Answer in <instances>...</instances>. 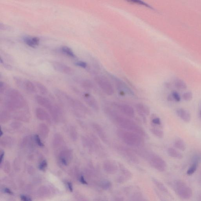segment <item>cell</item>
Instances as JSON below:
<instances>
[{"label":"cell","instance_id":"obj_1","mask_svg":"<svg viewBox=\"0 0 201 201\" xmlns=\"http://www.w3.org/2000/svg\"><path fill=\"white\" fill-rule=\"evenodd\" d=\"M104 112L108 118L120 129L134 132L142 137L146 136V134L144 129L131 119L118 114L109 107L105 108Z\"/></svg>","mask_w":201,"mask_h":201},{"label":"cell","instance_id":"obj_2","mask_svg":"<svg viewBox=\"0 0 201 201\" xmlns=\"http://www.w3.org/2000/svg\"><path fill=\"white\" fill-rule=\"evenodd\" d=\"M4 104L10 110H14L25 107L27 104L25 99L17 90L10 89L6 94Z\"/></svg>","mask_w":201,"mask_h":201},{"label":"cell","instance_id":"obj_3","mask_svg":"<svg viewBox=\"0 0 201 201\" xmlns=\"http://www.w3.org/2000/svg\"><path fill=\"white\" fill-rule=\"evenodd\" d=\"M116 134L118 137L128 146L138 147L144 144L143 137L134 132L119 129L117 130Z\"/></svg>","mask_w":201,"mask_h":201},{"label":"cell","instance_id":"obj_4","mask_svg":"<svg viewBox=\"0 0 201 201\" xmlns=\"http://www.w3.org/2000/svg\"><path fill=\"white\" fill-rule=\"evenodd\" d=\"M172 186L175 192L181 199L188 200L192 197V189L183 181H175L172 184Z\"/></svg>","mask_w":201,"mask_h":201},{"label":"cell","instance_id":"obj_5","mask_svg":"<svg viewBox=\"0 0 201 201\" xmlns=\"http://www.w3.org/2000/svg\"><path fill=\"white\" fill-rule=\"evenodd\" d=\"M94 81L101 89L108 96H112L114 93V88L110 81L103 76L94 77Z\"/></svg>","mask_w":201,"mask_h":201},{"label":"cell","instance_id":"obj_6","mask_svg":"<svg viewBox=\"0 0 201 201\" xmlns=\"http://www.w3.org/2000/svg\"><path fill=\"white\" fill-rule=\"evenodd\" d=\"M115 147L118 153L127 160L135 163L139 162L138 159L134 152L129 148L119 144H115Z\"/></svg>","mask_w":201,"mask_h":201},{"label":"cell","instance_id":"obj_7","mask_svg":"<svg viewBox=\"0 0 201 201\" xmlns=\"http://www.w3.org/2000/svg\"><path fill=\"white\" fill-rule=\"evenodd\" d=\"M149 162L150 166L160 172H164L167 165L165 160L156 154H152L149 156Z\"/></svg>","mask_w":201,"mask_h":201},{"label":"cell","instance_id":"obj_8","mask_svg":"<svg viewBox=\"0 0 201 201\" xmlns=\"http://www.w3.org/2000/svg\"><path fill=\"white\" fill-rule=\"evenodd\" d=\"M118 165L121 174L117 177L116 182L119 183H125L131 179L133 177V174L123 164L119 163Z\"/></svg>","mask_w":201,"mask_h":201},{"label":"cell","instance_id":"obj_9","mask_svg":"<svg viewBox=\"0 0 201 201\" xmlns=\"http://www.w3.org/2000/svg\"><path fill=\"white\" fill-rule=\"evenodd\" d=\"M113 106L121 114L129 118L135 116V113L133 107L128 105L114 103Z\"/></svg>","mask_w":201,"mask_h":201},{"label":"cell","instance_id":"obj_10","mask_svg":"<svg viewBox=\"0 0 201 201\" xmlns=\"http://www.w3.org/2000/svg\"><path fill=\"white\" fill-rule=\"evenodd\" d=\"M103 169L106 173L108 174H116L119 169V165L114 160H107L103 163Z\"/></svg>","mask_w":201,"mask_h":201},{"label":"cell","instance_id":"obj_11","mask_svg":"<svg viewBox=\"0 0 201 201\" xmlns=\"http://www.w3.org/2000/svg\"><path fill=\"white\" fill-rule=\"evenodd\" d=\"M110 77L113 80L116 87L121 92H123L124 94L129 95H134V93L131 89L120 79L115 77V76H113V75H111Z\"/></svg>","mask_w":201,"mask_h":201},{"label":"cell","instance_id":"obj_12","mask_svg":"<svg viewBox=\"0 0 201 201\" xmlns=\"http://www.w3.org/2000/svg\"><path fill=\"white\" fill-rule=\"evenodd\" d=\"M81 96L84 101L89 107L96 111L99 110V106L96 98L92 95L88 93H81Z\"/></svg>","mask_w":201,"mask_h":201},{"label":"cell","instance_id":"obj_13","mask_svg":"<svg viewBox=\"0 0 201 201\" xmlns=\"http://www.w3.org/2000/svg\"><path fill=\"white\" fill-rule=\"evenodd\" d=\"M53 68L56 71L65 74H72L73 70L69 66L57 61H54L52 63Z\"/></svg>","mask_w":201,"mask_h":201},{"label":"cell","instance_id":"obj_14","mask_svg":"<svg viewBox=\"0 0 201 201\" xmlns=\"http://www.w3.org/2000/svg\"><path fill=\"white\" fill-rule=\"evenodd\" d=\"M92 127L100 139L105 144H108L109 143L108 137L103 127L97 123H93Z\"/></svg>","mask_w":201,"mask_h":201},{"label":"cell","instance_id":"obj_15","mask_svg":"<svg viewBox=\"0 0 201 201\" xmlns=\"http://www.w3.org/2000/svg\"><path fill=\"white\" fill-rule=\"evenodd\" d=\"M35 99L38 104L49 110L50 111L55 106L50 100L44 96L37 95L35 96Z\"/></svg>","mask_w":201,"mask_h":201},{"label":"cell","instance_id":"obj_16","mask_svg":"<svg viewBox=\"0 0 201 201\" xmlns=\"http://www.w3.org/2000/svg\"><path fill=\"white\" fill-rule=\"evenodd\" d=\"M176 114L182 120L186 123L189 122L191 120V115L188 110L183 108H178L176 111Z\"/></svg>","mask_w":201,"mask_h":201},{"label":"cell","instance_id":"obj_17","mask_svg":"<svg viewBox=\"0 0 201 201\" xmlns=\"http://www.w3.org/2000/svg\"><path fill=\"white\" fill-rule=\"evenodd\" d=\"M135 108L138 114L144 118H145V116H149L150 114L149 107L143 103L137 104L135 105Z\"/></svg>","mask_w":201,"mask_h":201},{"label":"cell","instance_id":"obj_18","mask_svg":"<svg viewBox=\"0 0 201 201\" xmlns=\"http://www.w3.org/2000/svg\"><path fill=\"white\" fill-rule=\"evenodd\" d=\"M24 41L28 46L35 48L39 46L40 39L38 37H27L24 38Z\"/></svg>","mask_w":201,"mask_h":201},{"label":"cell","instance_id":"obj_19","mask_svg":"<svg viewBox=\"0 0 201 201\" xmlns=\"http://www.w3.org/2000/svg\"><path fill=\"white\" fill-rule=\"evenodd\" d=\"M23 88L27 92L31 94L36 93L38 90L35 83L29 80H24Z\"/></svg>","mask_w":201,"mask_h":201},{"label":"cell","instance_id":"obj_20","mask_svg":"<svg viewBox=\"0 0 201 201\" xmlns=\"http://www.w3.org/2000/svg\"><path fill=\"white\" fill-rule=\"evenodd\" d=\"M153 183L155 185L156 187L161 192L163 193L168 194L169 191L167 188L165 186L163 183L158 180L157 179L155 178H152Z\"/></svg>","mask_w":201,"mask_h":201},{"label":"cell","instance_id":"obj_21","mask_svg":"<svg viewBox=\"0 0 201 201\" xmlns=\"http://www.w3.org/2000/svg\"><path fill=\"white\" fill-rule=\"evenodd\" d=\"M167 153L170 157L175 159H182L183 158V155L181 152L172 148L168 149Z\"/></svg>","mask_w":201,"mask_h":201},{"label":"cell","instance_id":"obj_22","mask_svg":"<svg viewBox=\"0 0 201 201\" xmlns=\"http://www.w3.org/2000/svg\"><path fill=\"white\" fill-rule=\"evenodd\" d=\"M34 83L37 87V89L43 96H46L49 93L48 89L43 83L39 81H35Z\"/></svg>","mask_w":201,"mask_h":201},{"label":"cell","instance_id":"obj_23","mask_svg":"<svg viewBox=\"0 0 201 201\" xmlns=\"http://www.w3.org/2000/svg\"><path fill=\"white\" fill-rule=\"evenodd\" d=\"M61 50L63 54L66 55V56H68V57L71 58H75V57H76V55H75L74 52L68 47L66 46L62 47Z\"/></svg>","mask_w":201,"mask_h":201},{"label":"cell","instance_id":"obj_24","mask_svg":"<svg viewBox=\"0 0 201 201\" xmlns=\"http://www.w3.org/2000/svg\"><path fill=\"white\" fill-rule=\"evenodd\" d=\"M175 87L180 90H186L187 88V86L186 82L181 79L176 78L174 81Z\"/></svg>","mask_w":201,"mask_h":201},{"label":"cell","instance_id":"obj_25","mask_svg":"<svg viewBox=\"0 0 201 201\" xmlns=\"http://www.w3.org/2000/svg\"><path fill=\"white\" fill-rule=\"evenodd\" d=\"M150 130L153 135L160 138H163L164 135L163 131L157 127H155L151 128Z\"/></svg>","mask_w":201,"mask_h":201},{"label":"cell","instance_id":"obj_26","mask_svg":"<svg viewBox=\"0 0 201 201\" xmlns=\"http://www.w3.org/2000/svg\"><path fill=\"white\" fill-rule=\"evenodd\" d=\"M174 146L179 150L184 151L186 149V145L183 140L181 139H176L175 141Z\"/></svg>","mask_w":201,"mask_h":201},{"label":"cell","instance_id":"obj_27","mask_svg":"<svg viewBox=\"0 0 201 201\" xmlns=\"http://www.w3.org/2000/svg\"><path fill=\"white\" fill-rule=\"evenodd\" d=\"M81 86L85 89L91 90L93 88L94 85L92 81L90 80H82L81 82Z\"/></svg>","mask_w":201,"mask_h":201},{"label":"cell","instance_id":"obj_28","mask_svg":"<svg viewBox=\"0 0 201 201\" xmlns=\"http://www.w3.org/2000/svg\"><path fill=\"white\" fill-rule=\"evenodd\" d=\"M99 185L102 189L107 190L111 187L112 183L108 180H103L99 182Z\"/></svg>","mask_w":201,"mask_h":201},{"label":"cell","instance_id":"obj_29","mask_svg":"<svg viewBox=\"0 0 201 201\" xmlns=\"http://www.w3.org/2000/svg\"><path fill=\"white\" fill-rule=\"evenodd\" d=\"M36 113L38 118H40V119H46L48 118L49 116L47 113L43 109V108H37L36 110Z\"/></svg>","mask_w":201,"mask_h":201},{"label":"cell","instance_id":"obj_30","mask_svg":"<svg viewBox=\"0 0 201 201\" xmlns=\"http://www.w3.org/2000/svg\"><path fill=\"white\" fill-rule=\"evenodd\" d=\"M13 80L16 85L18 87L23 88L24 80L18 77H13Z\"/></svg>","mask_w":201,"mask_h":201},{"label":"cell","instance_id":"obj_31","mask_svg":"<svg viewBox=\"0 0 201 201\" xmlns=\"http://www.w3.org/2000/svg\"><path fill=\"white\" fill-rule=\"evenodd\" d=\"M125 1H128V2H130V3L141 5L145 6V7H148L150 9H152V8H151V7H150L149 4H147L141 0H125Z\"/></svg>","mask_w":201,"mask_h":201},{"label":"cell","instance_id":"obj_32","mask_svg":"<svg viewBox=\"0 0 201 201\" xmlns=\"http://www.w3.org/2000/svg\"><path fill=\"white\" fill-rule=\"evenodd\" d=\"M198 164L196 163H192L191 166L189 168L187 171V174L188 175H191L194 174V172L197 171V168H198Z\"/></svg>","mask_w":201,"mask_h":201},{"label":"cell","instance_id":"obj_33","mask_svg":"<svg viewBox=\"0 0 201 201\" xmlns=\"http://www.w3.org/2000/svg\"><path fill=\"white\" fill-rule=\"evenodd\" d=\"M184 100L186 101H190L191 100L193 97V95L191 92L188 91L185 92L182 96Z\"/></svg>","mask_w":201,"mask_h":201},{"label":"cell","instance_id":"obj_34","mask_svg":"<svg viewBox=\"0 0 201 201\" xmlns=\"http://www.w3.org/2000/svg\"><path fill=\"white\" fill-rule=\"evenodd\" d=\"M192 163L199 164L201 161V156L199 154H196L194 155L192 158Z\"/></svg>","mask_w":201,"mask_h":201},{"label":"cell","instance_id":"obj_35","mask_svg":"<svg viewBox=\"0 0 201 201\" xmlns=\"http://www.w3.org/2000/svg\"><path fill=\"white\" fill-rule=\"evenodd\" d=\"M171 94L172 96V97H173L174 101L177 102H180V96L178 92H176V91H173L171 92Z\"/></svg>","mask_w":201,"mask_h":201},{"label":"cell","instance_id":"obj_36","mask_svg":"<svg viewBox=\"0 0 201 201\" xmlns=\"http://www.w3.org/2000/svg\"><path fill=\"white\" fill-rule=\"evenodd\" d=\"M152 122L154 125L156 126H160L161 124V119L158 117H156L153 118L152 120Z\"/></svg>","mask_w":201,"mask_h":201},{"label":"cell","instance_id":"obj_37","mask_svg":"<svg viewBox=\"0 0 201 201\" xmlns=\"http://www.w3.org/2000/svg\"><path fill=\"white\" fill-rule=\"evenodd\" d=\"M75 65L81 68H86L87 67V64L85 62L78 61L75 63Z\"/></svg>","mask_w":201,"mask_h":201},{"label":"cell","instance_id":"obj_38","mask_svg":"<svg viewBox=\"0 0 201 201\" xmlns=\"http://www.w3.org/2000/svg\"><path fill=\"white\" fill-rule=\"evenodd\" d=\"M7 88V85L4 82L1 81L0 82V94H3Z\"/></svg>","mask_w":201,"mask_h":201},{"label":"cell","instance_id":"obj_39","mask_svg":"<svg viewBox=\"0 0 201 201\" xmlns=\"http://www.w3.org/2000/svg\"><path fill=\"white\" fill-rule=\"evenodd\" d=\"M47 166V163L46 160H44L39 165V169L42 171H43L46 167Z\"/></svg>","mask_w":201,"mask_h":201},{"label":"cell","instance_id":"obj_40","mask_svg":"<svg viewBox=\"0 0 201 201\" xmlns=\"http://www.w3.org/2000/svg\"><path fill=\"white\" fill-rule=\"evenodd\" d=\"M35 139L36 141V143H37V144H38V145H39V146L40 147L44 146L43 144L42 143L41 140H40V138H39V135H36L35 136Z\"/></svg>","mask_w":201,"mask_h":201},{"label":"cell","instance_id":"obj_41","mask_svg":"<svg viewBox=\"0 0 201 201\" xmlns=\"http://www.w3.org/2000/svg\"><path fill=\"white\" fill-rule=\"evenodd\" d=\"M80 182H81V183L83 184L84 185L88 184L87 181H86L85 180L84 177L83 176H81V177H80Z\"/></svg>","mask_w":201,"mask_h":201},{"label":"cell","instance_id":"obj_42","mask_svg":"<svg viewBox=\"0 0 201 201\" xmlns=\"http://www.w3.org/2000/svg\"><path fill=\"white\" fill-rule=\"evenodd\" d=\"M21 198L22 200L24 201H28L32 200V199H31L30 198H28V197H27L26 196L24 195L21 196Z\"/></svg>","mask_w":201,"mask_h":201},{"label":"cell","instance_id":"obj_43","mask_svg":"<svg viewBox=\"0 0 201 201\" xmlns=\"http://www.w3.org/2000/svg\"><path fill=\"white\" fill-rule=\"evenodd\" d=\"M68 186L69 189L70 191L72 192L73 191V187L72 184H71V183H70V182H68Z\"/></svg>","mask_w":201,"mask_h":201},{"label":"cell","instance_id":"obj_44","mask_svg":"<svg viewBox=\"0 0 201 201\" xmlns=\"http://www.w3.org/2000/svg\"><path fill=\"white\" fill-rule=\"evenodd\" d=\"M2 64L4 65V67L6 68L7 69L11 70V69H12V67H11V66H10V65H8V64H4V63Z\"/></svg>","mask_w":201,"mask_h":201},{"label":"cell","instance_id":"obj_45","mask_svg":"<svg viewBox=\"0 0 201 201\" xmlns=\"http://www.w3.org/2000/svg\"><path fill=\"white\" fill-rule=\"evenodd\" d=\"M167 99L168 101H169V102H172V101H174L173 97L171 94L168 96Z\"/></svg>","mask_w":201,"mask_h":201},{"label":"cell","instance_id":"obj_46","mask_svg":"<svg viewBox=\"0 0 201 201\" xmlns=\"http://www.w3.org/2000/svg\"><path fill=\"white\" fill-rule=\"evenodd\" d=\"M4 192H6V193L8 194L12 195L13 194V192H12L9 188H5L4 190Z\"/></svg>","mask_w":201,"mask_h":201},{"label":"cell","instance_id":"obj_47","mask_svg":"<svg viewBox=\"0 0 201 201\" xmlns=\"http://www.w3.org/2000/svg\"><path fill=\"white\" fill-rule=\"evenodd\" d=\"M166 86L167 88H172V85H171V83H169V82H166Z\"/></svg>","mask_w":201,"mask_h":201},{"label":"cell","instance_id":"obj_48","mask_svg":"<svg viewBox=\"0 0 201 201\" xmlns=\"http://www.w3.org/2000/svg\"><path fill=\"white\" fill-rule=\"evenodd\" d=\"M61 162H62V163L64 165H67V162H66V160H65L64 158H62L61 159Z\"/></svg>","mask_w":201,"mask_h":201},{"label":"cell","instance_id":"obj_49","mask_svg":"<svg viewBox=\"0 0 201 201\" xmlns=\"http://www.w3.org/2000/svg\"><path fill=\"white\" fill-rule=\"evenodd\" d=\"M4 156V152H2V153H1V160H0V163H1L2 162V159H3Z\"/></svg>","mask_w":201,"mask_h":201},{"label":"cell","instance_id":"obj_50","mask_svg":"<svg viewBox=\"0 0 201 201\" xmlns=\"http://www.w3.org/2000/svg\"><path fill=\"white\" fill-rule=\"evenodd\" d=\"M0 133H1V136H2V134H3V133H2V130H1H1H0Z\"/></svg>","mask_w":201,"mask_h":201},{"label":"cell","instance_id":"obj_51","mask_svg":"<svg viewBox=\"0 0 201 201\" xmlns=\"http://www.w3.org/2000/svg\"><path fill=\"white\" fill-rule=\"evenodd\" d=\"M199 200L201 201V194L199 196Z\"/></svg>","mask_w":201,"mask_h":201},{"label":"cell","instance_id":"obj_52","mask_svg":"<svg viewBox=\"0 0 201 201\" xmlns=\"http://www.w3.org/2000/svg\"><path fill=\"white\" fill-rule=\"evenodd\" d=\"M200 118H201V109L200 111Z\"/></svg>","mask_w":201,"mask_h":201}]
</instances>
